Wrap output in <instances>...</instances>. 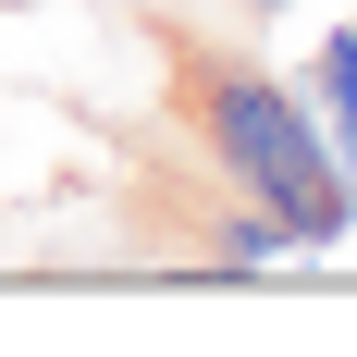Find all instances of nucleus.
I'll list each match as a JSON object with an SVG mask.
<instances>
[{
  "instance_id": "f257e3e1",
  "label": "nucleus",
  "mask_w": 357,
  "mask_h": 357,
  "mask_svg": "<svg viewBox=\"0 0 357 357\" xmlns=\"http://www.w3.org/2000/svg\"><path fill=\"white\" fill-rule=\"evenodd\" d=\"M160 74H173V111H185V136L210 148V173L247 185L259 210L284 222L296 259L357 234V185L333 173V148H321V123H308V99H296L271 62L222 50V37H160Z\"/></svg>"
},
{
  "instance_id": "f03ea898",
  "label": "nucleus",
  "mask_w": 357,
  "mask_h": 357,
  "mask_svg": "<svg viewBox=\"0 0 357 357\" xmlns=\"http://www.w3.org/2000/svg\"><path fill=\"white\" fill-rule=\"evenodd\" d=\"M296 99H308V123H321L333 173L357 185V25H321V50H308V74H296Z\"/></svg>"
}]
</instances>
